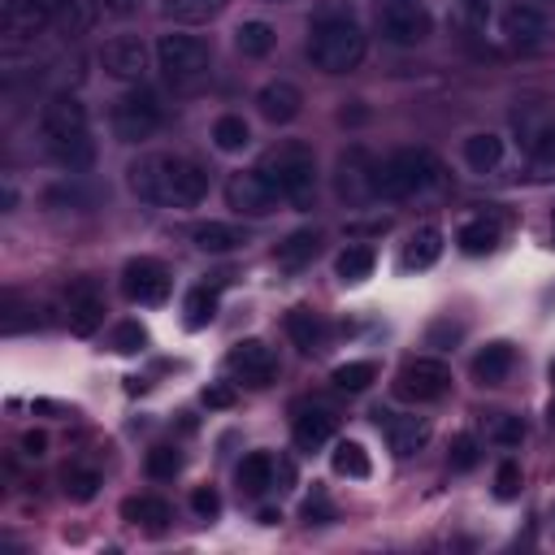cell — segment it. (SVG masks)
Listing matches in <instances>:
<instances>
[{"instance_id":"cell-51","label":"cell","mask_w":555,"mask_h":555,"mask_svg":"<svg viewBox=\"0 0 555 555\" xmlns=\"http://www.w3.org/2000/svg\"><path fill=\"white\" fill-rule=\"evenodd\" d=\"M551 243H555V212H551Z\"/></svg>"},{"instance_id":"cell-28","label":"cell","mask_w":555,"mask_h":555,"mask_svg":"<svg viewBox=\"0 0 555 555\" xmlns=\"http://www.w3.org/2000/svg\"><path fill=\"white\" fill-rule=\"evenodd\" d=\"M438 256H442V230H438V225H421V230L408 234L403 269H429Z\"/></svg>"},{"instance_id":"cell-22","label":"cell","mask_w":555,"mask_h":555,"mask_svg":"<svg viewBox=\"0 0 555 555\" xmlns=\"http://www.w3.org/2000/svg\"><path fill=\"white\" fill-rule=\"evenodd\" d=\"M512 364H516L512 343H486V347L473 356V377H477L481 386H499V382H507Z\"/></svg>"},{"instance_id":"cell-14","label":"cell","mask_w":555,"mask_h":555,"mask_svg":"<svg viewBox=\"0 0 555 555\" xmlns=\"http://www.w3.org/2000/svg\"><path fill=\"white\" fill-rule=\"evenodd\" d=\"M100 65H104V74H108V78L134 82V78H143V69H147V48H143L139 39H130V35H117V39H108V43H104Z\"/></svg>"},{"instance_id":"cell-23","label":"cell","mask_w":555,"mask_h":555,"mask_svg":"<svg viewBox=\"0 0 555 555\" xmlns=\"http://www.w3.org/2000/svg\"><path fill=\"white\" fill-rule=\"evenodd\" d=\"M273 464H278V460H273L269 451H251V455H243V460H238V468H234L238 490H243V494H251V499H256V494H264V490L273 486Z\"/></svg>"},{"instance_id":"cell-40","label":"cell","mask_w":555,"mask_h":555,"mask_svg":"<svg viewBox=\"0 0 555 555\" xmlns=\"http://www.w3.org/2000/svg\"><path fill=\"white\" fill-rule=\"evenodd\" d=\"M447 460H451V468L468 473V468L481 460V451H477V438H473V434H455V438H451V451H447Z\"/></svg>"},{"instance_id":"cell-29","label":"cell","mask_w":555,"mask_h":555,"mask_svg":"<svg viewBox=\"0 0 555 555\" xmlns=\"http://www.w3.org/2000/svg\"><path fill=\"white\" fill-rule=\"evenodd\" d=\"M330 464H334V473H338V477H356V481L373 473V460H369V451H364L360 442H351V438L334 442V451H330Z\"/></svg>"},{"instance_id":"cell-35","label":"cell","mask_w":555,"mask_h":555,"mask_svg":"<svg viewBox=\"0 0 555 555\" xmlns=\"http://www.w3.org/2000/svg\"><path fill=\"white\" fill-rule=\"evenodd\" d=\"M61 481H65V494H69L74 503H91L95 490H100V473H95L91 464H69Z\"/></svg>"},{"instance_id":"cell-38","label":"cell","mask_w":555,"mask_h":555,"mask_svg":"<svg viewBox=\"0 0 555 555\" xmlns=\"http://www.w3.org/2000/svg\"><path fill=\"white\" fill-rule=\"evenodd\" d=\"M143 343H147V330H143L139 321H121V325L113 330V338H108V347H113L117 356H134V351H143Z\"/></svg>"},{"instance_id":"cell-24","label":"cell","mask_w":555,"mask_h":555,"mask_svg":"<svg viewBox=\"0 0 555 555\" xmlns=\"http://www.w3.org/2000/svg\"><path fill=\"white\" fill-rule=\"evenodd\" d=\"M121 516H126L130 525H143L147 533H160V529L173 520V507H169L165 499H156V494H139V499H126V503H121Z\"/></svg>"},{"instance_id":"cell-15","label":"cell","mask_w":555,"mask_h":555,"mask_svg":"<svg viewBox=\"0 0 555 555\" xmlns=\"http://www.w3.org/2000/svg\"><path fill=\"white\" fill-rule=\"evenodd\" d=\"M499 35L512 39V43H538L546 35V13L533 0H512L499 13Z\"/></svg>"},{"instance_id":"cell-13","label":"cell","mask_w":555,"mask_h":555,"mask_svg":"<svg viewBox=\"0 0 555 555\" xmlns=\"http://www.w3.org/2000/svg\"><path fill=\"white\" fill-rule=\"evenodd\" d=\"M334 429H338V412L330 408V403H299L295 408V421H291V434H295V442L304 447V451H317V447H325L330 438H334Z\"/></svg>"},{"instance_id":"cell-44","label":"cell","mask_w":555,"mask_h":555,"mask_svg":"<svg viewBox=\"0 0 555 555\" xmlns=\"http://www.w3.org/2000/svg\"><path fill=\"white\" fill-rule=\"evenodd\" d=\"M199 399H204V408H234V399H238V395H234V386H230V382H208Z\"/></svg>"},{"instance_id":"cell-33","label":"cell","mask_w":555,"mask_h":555,"mask_svg":"<svg viewBox=\"0 0 555 555\" xmlns=\"http://www.w3.org/2000/svg\"><path fill=\"white\" fill-rule=\"evenodd\" d=\"M247 139H251V130H247V121H243L238 113H225V117L212 121V143H217V152H243Z\"/></svg>"},{"instance_id":"cell-27","label":"cell","mask_w":555,"mask_h":555,"mask_svg":"<svg viewBox=\"0 0 555 555\" xmlns=\"http://www.w3.org/2000/svg\"><path fill=\"white\" fill-rule=\"evenodd\" d=\"M455 243H460L464 256H486V251L499 247V221H490V217H468V221L455 230Z\"/></svg>"},{"instance_id":"cell-53","label":"cell","mask_w":555,"mask_h":555,"mask_svg":"<svg viewBox=\"0 0 555 555\" xmlns=\"http://www.w3.org/2000/svg\"><path fill=\"white\" fill-rule=\"evenodd\" d=\"M273 4H278V0H273Z\"/></svg>"},{"instance_id":"cell-8","label":"cell","mask_w":555,"mask_h":555,"mask_svg":"<svg viewBox=\"0 0 555 555\" xmlns=\"http://www.w3.org/2000/svg\"><path fill=\"white\" fill-rule=\"evenodd\" d=\"M169 286H173L169 269H165L160 260H152V256H134V260H126V269H121V291H126L130 304L156 308V304L169 299Z\"/></svg>"},{"instance_id":"cell-12","label":"cell","mask_w":555,"mask_h":555,"mask_svg":"<svg viewBox=\"0 0 555 555\" xmlns=\"http://www.w3.org/2000/svg\"><path fill=\"white\" fill-rule=\"evenodd\" d=\"M39 130H43V143H61V139L87 134V108H82V100L69 95V91L52 95V100L39 108Z\"/></svg>"},{"instance_id":"cell-47","label":"cell","mask_w":555,"mask_h":555,"mask_svg":"<svg viewBox=\"0 0 555 555\" xmlns=\"http://www.w3.org/2000/svg\"><path fill=\"white\" fill-rule=\"evenodd\" d=\"M100 4H104L108 13H117V17H121V13H134V9H139V0H100Z\"/></svg>"},{"instance_id":"cell-2","label":"cell","mask_w":555,"mask_h":555,"mask_svg":"<svg viewBox=\"0 0 555 555\" xmlns=\"http://www.w3.org/2000/svg\"><path fill=\"white\" fill-rule=\"evenodd\" d=\"M308 61L321 74H347L364 61V30L351 13H321L308 35Z\"/></svg>"},{"instance_id":"cell-9","label":"cell","mask_w":555,"mask_h":555,"mask_svg":"<svg viewBox=\"0 0 555 555\" xmlns=\"http://www.w3.org/2000/svg\"><path fill=\"white\" fill-rule=\"evenodd\" d=\"M377 22H382V35H386L390 43H399V48L421 43V39L429 35V26H434L425 0H382Z\"/></svg>"},{"instance_id":"cell-16","label":"cell","mask_w":555,"mask_h":555,"mask_svg":"<svg viewBox=\"0 0 555 555\" xmlns=\"http://www.w3.org/2000/svg\"><path fill=\"white\" fill-rule=\"evenodd\" d=\"M256 108H260L264 121L286 126V121L299 117V108H304V91H299L295 82H286V78H273V82H264V87L256 91Z\"/></svg>"},{"instance_id":"cell-3","label":"cell","mask_w":555,"mask_h":555,"mask_svg":"<svg viewBox=\"0 0 555 555\" xmlns=\"http://www.w3.org/2000/svg\"><path fill=\"white\" fill-rule=\"evenodd\" d=\"M438 178H442V169H438L434 152H425V147H399L386 160H377V169H373V186L382 199L425 195L429 186H438Z\"/></svg>"},{"instance_id":"cell-42","label":"cell","mask_w":555,"mask_h":555,"mask_svg":"<svg viewBox=\"0 0 555 555\" xmlns=\"http://www.w3.org/2000/svg\"><path fill=\"white\" fill-rule=\"evenodd\" d=\"M191 507H195L199 520H212V516L221 512V494H217L212 486H195V490H191Z\"/></svg>"},{"instance_id":"cell-19","label":"cell","mask_w":555,"mask_h":555,"mask_svg":"<svg viewBox=\"0 0 555 555\" xmlns=\"http://www.w3.org/2000/svg\"><path fill=\"white\" fill-rule=\"evenodd\" d=\"M373 169H377V165H369L364 152L351 147V152L338 160V195H343L347 204H364L369 195H377V186H373Z\"/></svg>"},{"instance_id":"cell-4","label":"cell","mask_w":555,"mask_h":555,"mask_svg":"<svg viewBox=\"0 0 555 555\" xmlns=\"http://www.w3.org/2000/svg\"><path fill=\"white\" fill-rule=\"evenodd\" d=\"M273 191L282 199H291L295 208H308L312 204V191H317V160H312V147L304 143H282L273 152H264V160L256 165Z\"/></svg>"},{"instance_id":"cell-43","label":"cell","mask_w":555,"mask_h":555,"mask_svg":"<svg viewBox=\"0 0 555 555\" xmlns=\"http://www.w3.org/2000/svg\"><path fill=\"white\" fill-rule=\"evenodd\" d=\"M299 516H304V525H330L334 520V503L325 494H312V499H304Z\"/></svg>"},{"instance_id":"cell-52","label":"cell","mask_w":555,"mask_h":555,"mask_svg":"<svg viewBox=\"0 0 555 555\" xmlns=\"http://www.w3.org/2000/svg\"><path fill=\"white\" fill-rule=\"evenodd\" d=\"M551 382H555V360H551Z\"/></svg>"},{"instance_id":"cell-6","label":"cell","mask_w":555,"mask_h":555,"mask_svg":"<svg viewBox=\"0 0 555 555\" xmlns=\"http://www.w3.org/2000/svg\"><path fill=\"white\" fill-rule=\"evenodd\" d=\"M447 390H451V369L434 356H412L395 373V395L408 399V403H434Z\"/></svg>"},{"instance_id":"cell-20","label":"cell","mask_w":555,"mask_h":555,"mask_svg":"<svg viewBox=\"0 0 555 555\" xmlns=\"http://www.w3.org/2000/svg\"><path fill=\"white\" fill-rule=\"evenodd\" d=\"M286 334H291V343L304 351V356H317L321 347H325V321H321V312H312V308H291L286 312Z\"/></svg>"},{"instance_id":"cell-5","label":"cell","mask_w":555,"mask_h":555,"mask_svg":"<svg viewBox=\"0 0 555 555\" xmlns=\"http://www.w3.org/2000/svg\"><path fill=\"white\" fill-rule=\"evenodd\" d=\"M156 61H160V69H165L169 82H195V78L208 74L212 52H208V43L199 35L169 30V35L156 39Z\"/></svg>"},{"instance_id":"cell-17","label":"cell","mask_w":555,"mask_h":555,"mask_svg":"<svg viewBox=\"0 0 555 555\" xmlns=\"http://www.w3.org/2000/svg\"><path fill=\"white\" fill-rule=\"evenodd\" d=\"M100 325H104V295L95 291L91 278H82V282H74V291H69V330H74L78 338H91Z\"/></svg>"},{"instance_id":"cell-26","label":"cell","mask_w":555,"mask_h":555,"mask_svg":"<svg viewBox=\"0 0 555 555\" xmlns=\"http://www.w3.org/2000/svg\"><path fill=\"white\" fill-rule=\"evenodd\" d=\"M191 243H195L199 251H234V247L247 243V234H243L238 225H230V221H199V225L191 230Z\"/></svg>"},{"instance_id":"cell-49","label":"cell","mask_w":555,"mask_h":555,"mask_svg":"<svg viewBox=\"0 0 555 555\" xmlns=\"http://www.w3.org/2000/svg\"><path fill=\"white\" fill-rule=\"evenodd\" d=\"M278 520H282V516H278L273 507H264V512H260V525H278Z\"/></svg>"},{"instance_id":"cell-10","label":"cell","mask_w":555,"mask_h":555,"mask_svg":"<svg viewBox=\"0 0 555 555\" xmlns=\"http://www.w3.org/2000/svg\"><path fill=\"white\" fill-rule=\"evenodd\" d=\"M278 191H273V182L260 173V169H247V173H230V182H225V204L234 208V212H243V217H269L273 208H278Z\"/></svg>"},{"instance_id":"cell-50","label":"cell","mask_w":555,"mask_h":555,"mask_svg":"<svg viewBox=\"0 0 555 555\" xmlns=\"http://www.w3.org/2000/svg\"><path fill=\"white\" fill-rule=\"evenodd\" d=\"M546 416H551V425H555V399H551V412H546Z\"/></svg>"},{"instance_id":"cell-45","label":"cell","mask_w":555,"mask_h":555,"mask_svg":"<svg viewBox=\"0 0 555 555\" xmlns=\"http://www.w3.org/2000/svg\"><path fill=\"white\" fill-rule=\"evenodd\" d=\"M22 451L39 460V455L48 451V434H43V429H26V434H22Z\"/></svg>"},{"instance_id":"cell-34","label":"cell","mask_w":555,"mask_h":555,"mask_svg":"<svg viewBox=\"0 0 555 555\" xmlns=\"http://www.w3.org/2000/svg\"><path fill=\"white\" fill-rule=\"evenodd\" d=\"M338 390H347V395H356V390H369L373 382H377V364L373 360H347V364H338L334 369V377H330Z\"/></svg>"},{"instance_id":"cell-21","label":"cell","mask_w":555,"mask_h":555,"mask_svg":"<svg viewBox=\"0 0 555 555\" xmlns=\"http://www.w3.org/2000/svg\"><path fill=\"white\" fill-rule=\"evenodd\" d=\"M321 251V230H312V225H304V230H291L282 243H278V264L286 269V273H295V269H304V264H312V256Z\"/></svg>"},{"instance_id":"cell-36","label":"cell","mask_w":555,"mask_h":555,"mask_svg":"<svg viewBox=\"0 0 555 555\" xmlns=\"http://www.w3.org/2000/svg\"><path fill=\"white\" fill-rule=\"evenodd\" d=\"M221 4L225 0H160L165 17H173V22H208L221 13Z\"/></svg>"},{"instance_id":"cell-1","label":"cell","mask_w":555,"mask_h":555,"mask_svg":"<svg viewBox=\"0 0 555 555\" xmlns=\"http://www.w3.org/2000/svg\"><path fill=\"white\" fill-rule=\"evenodd\" d=\"M130 191L147 204L195 208L208 195V173L186 156H139L130 165Z\"/></svg>"},{"instance_id":"cell-41","label":"cell","mask_w":555,"mask_h":555,"mask_svg":"<svg viewBox=\"0 0 555 555\" xmlns=\"http://www.w3.org/2000/svg\"><path fill=\"white\" fill-rule=\"evenodd\" d=\"M494 494L499 499H516L520 494V464L516 460H503L499 473H494Z\"/></svg>"},{"instance_id":"cell-7","label":"cell","mask_w":555,"mask_h":555,"mask_svg":"<svg viewBox=\"0 0 555 555\" xmlns=\"http://www.w3.org/2000/svg\"><path fill=\"white\" fill-rule=\"evenodd\" d=\"M160 100L147 91V87H139V91H126L117 104H113V134L121 139V143H139V139H152L156 134V126H160Z\"/></svg>"},{"instance_id":"cell-39","label":"cell","mask_w":555,"mask_h":555,"mask_svg":"<svg viewBox=\"0 0 555 555\" xmlns=\"http://www.w3.org/2000/svg\"><path fill=\"white\" fill-rule=\"evenodd\" d=\"M143 468H147V477L169 481V477L182 468V455H178L173 447H152V451H147V460H143Z\"/></svg>"},{"instance_id":"cell-25","label":"cell","mask_w":555,"mask_h":555,"mask_svg":"<svg viewBox=\"0 0 555 555\" xmlns=\"http://www.w3.org/2000/svg\"><path fill=\"white\" fill-rule=\"evenodd\" d=\"M499 160H503V139L499 134L477 130V134L464 139V165L473 173H490V169H499Z\"/></svg>"},{"instance_id":"cell-30","label":"cell","mask_w":555,"mask_h":555,"mask_svg":"<svg viewBox=\"0 0 555 555\" xmlns=\"http://www.w3.org/2000/svg\"><path fill=\"white\" fill-rule=\"evenodd\" d=\"M373 264H377L373 247H364V243H351V247H343V251H338V260H334V273H338L343 282H364V278L373 273Z\"/></svg>"},{"instance_id":"cell-11","label":"cell","mask_w":555,"mask_h":555,"mask_svg":"<svg viewBox=\"0 0 555 555\" xmlns=\"http://www.w3.org/2000/svg\"><path fill=\"white\" fill-rule=\"evenodd\" d=\"M225 369L243 382V386H269L278 373V356L264 338H238L225 356Z\"/></svg>"},{"instance_id":"cell-31","label":"cell","mask_w":555,"mask_h":555,"mask_svg":"<svg viewBox=\"0 0 555 555\" xmlns=\"http://www.w3.org/2000/svg\"><path fill=\"white\" fill-rule=\"evenodd\" d=\"M273 43H278V35H273L269 22H243V26L234 30V48H238L243 56H269Z\"/></svg>"},{"instance_id":"cell-18","label":"cell","mask_w":555,"mask_h":555,"mask_svg":"<svg viewBox=\"0 0 555 555\" xmlns=\"http://www.w3.org/2000/svg\"><path fill=\"white\" fill-rule=\"evenodd\" d=\"M377 416V425L386 429V442H390V451L399 455V460H408V455H416L425 442H429V421H421V416H390V412H373Z\"/></svg>"},{"instance_id":"cell-37","label":"cell","mask_w":555,"mask_h":555,"mask_svg":"<svg viewBox=\"0 0 555 555\" xmlns=\"http://www.w3.org/2000/svg\"><path fill=\"white\" fill-rule=\"evenodd\" d=\"M486 438L499 442V447H520L525 425H520V416H512V412H490V416H486Z\"/></svg>"},{"instance_id":"cell-46","label":"cell","mask_w":555,"mask_h":555,"mask_svg":"<svg viewBox=\"0 0 555 555\" xmlns=\"http://www.w3.org/2000/svg\"><path fill=\"white\" fill-rule=\"evenodd\" d=\"M273 481L286 490V486L295 481V464H291V460H278V464H273Z\"/></svg>"},{"instance_id":"cell-48","label":"cell","mask_w":555,"mask_h":555,"mask_svg":"<svg viewBox=\"0 0 555 555\" xmlns=\"http://www.w3.org/2000/svg\"><path fill=\"white\" fill-rule=\"evenodd\" d=\"M464 9H468L473 17H486V13H490V0H464Z\"/></svg>"},{"instance_id":"cell-32","label":"cell","mask_w":555,"mask_h":555,"mask_svg":"<svg viewBox=\"0 0 555 555\" xmlns=\"http://www.w3.org/2000/svg\"><path fill=\"white\" fill-rule=\"evenodd\" d=\"M212 317H217V291H212V286H195V291L182 299V321H186V330H204Z\"/></svg>"}]
</instances>
